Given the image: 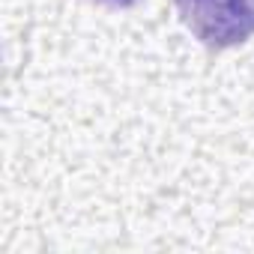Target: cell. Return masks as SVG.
<instances>
[{
  "label": "cell",
  "mask_w": 254,
  "mask_h": 254,
  "mask_svg": "<svg viewBox=\"0 0 254 254\" xmlns=\"http://www.w3.org/2000/svg\"><path fill=\"white\" fill-rule=\"evenodd\" d=\"M180 21L215 51L254 36V0H171Z\"/></svg>",
  "instance_id": "cell-1"
},
{
  "label": "cell",
  "mask_w": 254,
  "mask_h": 254,
  "mask_svg": "<svg viewBox=\"0 0 254 254\" xmlns=\"http://www.w3.org/2000/svg\"><path fill=\"white\" fill-rule=\"evenodd\" d=\"M93 3H102L108 9H132V6L141 3V0H93Z\"/></svg>",
  "instance_id": "cell-2"
}]
</instances>
